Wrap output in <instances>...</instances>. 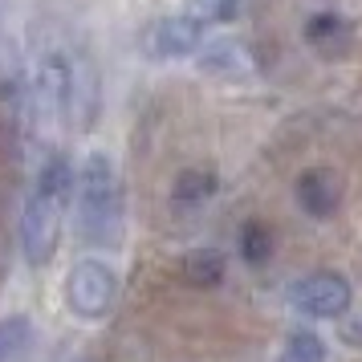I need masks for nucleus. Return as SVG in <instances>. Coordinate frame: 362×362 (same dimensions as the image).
Listing matches in <instances>:
<instances>
[{
	"instance_id": "9",
	"label": "nucleus",
	"mask_w": 362,
	"mask_h": 362,
	"mask_svg": "<svg viewBox=\"0 0 362 362\" xmlns=\"http://www.w3.org/2000/svg\"><path fill=\"white\" fill-rule=\"evenodd\" d=\"M183 277L192 281V285H199V289H212V285L224 281V257L212 252V248H199V252H192L183 261Z\"/></svg>"
},
{
	"instance_id": "8",
	"label": "nucleus",
	"mask_w": 362,
	"mask_h": 362,
	"mask_svg": "<svg viewBox=\"0 0 362 362\" xmlns=\"http://www.w3.org/2000/svg\"><path fill=\"white\" fill-rule=\"evenodd\" d=\"M37 86H41V94L66 115L69 110V98H74V78H69V66L62 57H45L41 69H37Z\"/></svg>"
},
{
	"instance_id": "4",
	"label": "nucleus",
	"mask_w": 362,
	"mask_h": 362,
	"mask_svg": "<svg viewBox=\"0 0 362 362\" xmlns=\"http://www.w3.org/2000/svg\"><path fill=\"white\" fill-rule=\"evenodd\" d=\"M293 305L310 317H342L350 310V285L338 273H313L293 289Z\"/></svg>"
},
{
	"instance_id": "12",
	"label": "nucleus",
	"mask_w": 362,
	"mask_h": 362,
	"mask_svg": "<svg viewBox=\"0 0 362 362\" xmlns=\"http://www.w3.org/2000/svg\"><path fill=\"white\" fill-rule=\"evenodd\" d=\"M240 8V0H187V13L183 17L196 21L199 29L204 25H220V21H232Z\"/></svg>"
},
{
	"instance_id": "6",
	"label": "nucleus",
	"mask_w": 362,
	"mask_h": 362,
	"mask_svg": "<svg viewBox=\"0 0 362 362\" xmlns=\"http://www.w3.org/2000/svg\"><path fill=\"white\" fill-rule=\"evenodd\" d=\"M297 204L305 208L310 216H329L338 208V180L329 175V171H301V180H297Z\"/></svg>"
},
{
	"instance_id": "11",
	"label": "nucleus",
	"mask_w": 362,
	"mask_h": 362,
	"mask_svg": "<svg viewBox=\"0 0 362 362\" xmlns=\"http://www.w3.org/2000/svg\"><path fill=\"white\" fill-rule=\"evenodd\" d=\"M29 338H33V326H29V317H4L0 322V362L17 358L21 350L29 346Z\"/></svg>"
},
{
	"instance_id": "13",
	"label": "nucleus",
	"mask_w": 362,
	"mask_h": 362,
	"mask_svg": "<svg viewBox=\"0 0 362 362\" xmlns=\"http://www.w3.org/2000/svg\"><path fill=\"white\" fill-rule=\"evenodd\" d=\"M281 362H326V346H322V338H317V334L301 329V334H293V338L285 342Z\"/></svg>"
},
{
	"instance_id": "7",
	"label": "nucleus",
	"mask_w": 362,
	"mask_h": 362,
	"mask_svg": "<svg viewBox=\"0 0 362 362\" xmlns=\"http://www.w3.org/2000/svg\"><path fill=\"white\" fill-rule=\"evenodd\" d=\"M199 69L204 74H216V78H245L252 62H248V53L240 45H232V41H216L208 49H199Z\"/></svg>"
},
{
	"instance_id": "15",
	"label": "nucleus",
	"mask_w": 362,
	"mask_h": 362,
	"mask_svg": "<svg viewBox=\"0 0 362 362\" xmlns=\"http://www.w3.org/2000/svg\"><path fill=\"white\" fill-rule=\"evenodd\" d=\"M269 248H273V240H269V228H264L261 220L245 224V232H240V257L248 264H264L269 261Z\"/></svg>"
},
{
	"instance_id": "3",
	"label": "nucleus",
	"mask_w": 362,
	"mask_h": 362,
	"mask_svg": "<svg viewBox=\"0 0 362 362\" xmlns=\"http://www.w3.org/2000/svg\"><path fill=\"white\" fill-rule=\"evenodd\" d=\"M115 293H118V277L102 261L74 264V273H69V310L78 317L98 322L102 313L115 305Z\"/></svg>"
},
{
	"instance_id": "2",
	"label": "nucleus",
	"mask_w": 362,
	"mask_h": 362,
	"mask_svg": "<svg viewBox=\"0 0 362 362\" xmlns=\"http://www.w3.org/2000/svg\"><path fill=\"white\" fill-rule=\"evenodd\" d=\"M78 220L90 245H115L122 224V196L118 175L106 151H90L78 171Z\"/></svg>"
},
{
	"instance_id": "5",
	"label": "nucleus",
	"mask_w": 362,
	"mask_h": 362,
	"mask_svg": "<svg viewBox=\"0 0 362 362\" xmlns=\"http://www.w3.org/2000/svg\"><path fill=\"white\" fill-rule=\"evenodd\" d=\"M199 37H204V29H199L196 21H187V17L155 21V25L147 29V53L151 57H159V62H167V57H183V53L199 49Z\"/></svg>"
},
{
	"instance_id": "14",
	"label": "nucleus",
	"mask_w": 362,
	"mask_h": 362,
	"mask_svg": "<svg viewBox=\"0 0 362 362\" xmlns=\"http://www.w3.org/2000/svg\"><path fill=\"white\" fill-rule=\"evenodd\" d=\"M212 192H216L212 171H183L180 180H175V199H183V204H199V199H208Z\"/></svg>"
},
{
	"instance_id": "1",
	"label": "nucleus",
	"mask_w": 362,
	"mask_h": 362,
	"mask_svg": "<svg viewBox=\"0 0 362 362\" xmlns=\"http://www.w3.org/2000/svg\"><path fill=\"white\" fill-rule=\"evenodd\" d=\"M74 196V171H69L66 155H49L41 171H37L33 196L25 204L21 216V240H25V257L29 264H45L53 257V248L62 240V216Z\"/></svg>"
},
{
	"instance_id": "10",
	"label": "nucleus",
	"mask_w": 362,
	"mask_h": 362,
	"mask_svg": "<svg viewBox=\"0 0 362 362\" xmlns=\"http://www.w3.org/2000/svg\"><path fill=\"white\" fill-rule=\"evenodd\" d=\"M305 41L317 45L322 53H334L346 45V21L334 17V13H317V17L305 25Z\"/></svg>"
}]
</instances>
